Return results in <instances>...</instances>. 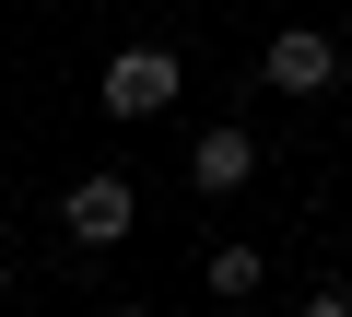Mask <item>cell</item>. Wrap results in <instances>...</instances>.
<instances>
[{
  "label": "cell",
  "mask_w": 352,
  "mask_h": 317,
  "mask_svg": "<svg viewBox=\"0 0 352 317\" xmlns=\"http://www.w3.org/2000/svg\"><path fill=\"white\" fill-rule=\"evenodd\" d=\"M258 282H270V247H247V235L212 247V294H258Z\"/></svg>",
  "instance_id": "5"
},
{
  "label": "cell",
  "mask_w": 352,
  "mask_h": 317,
  "mask_svg": "<svg viewBox=\"0 0 352 317\" xmlns=\"http://www.w3.org/2000/svg\"><path fill=\"white\" fill-rule=\"evenodd\" d=\"M247 177H258V141H247L235 118H223V129H200V153H188V188H200V200H235Z\"/></svg>",
  "instance_id": "3"
},
{
  "label": "cell",
  "mask_w": 352,
  "mask_h": 317,
  "mask_svg": "<svg viewBox=\"0 0 352 317\" xmlns=\"http://www.w3.org/2000/svg\"><path fill=\"white\" fill-rule=\"evenodd\" d=\"M258 83H282V94H329V83H340V47H329L317 24H282L270 59H258Z\"/></svg>",
  "instance_id": "2"
},
{
  "label": "cell",
  "mask_w": 352,
  "mask_h": 317,
  "mask_svg": "<svg viewBox=\"0 0 352 317\" xmlns=\"http://www.w3.org/2000/svg\"><path fill=\"white\" fill-rule=\"evenodd\" d=\"M129 212H141V200H129V177H82V188L59 200V223H71L82 247H118V235H129Z\"/></svg>",
  "instance_id": "4"
},
{
  "label": "cell",
  "mask_w": 352,
  "mask_h": 317,
  "mask_svg": "<svg viewBox=\"0 0 352 317\" xmlns=\"http://www.w3.org/2000/svg\"><path fill=\"white\" fill-rule=\"evenodd\" d=\"M176 83H188V71H176L164 47H129V59L106 71V118H164V106H176Z\"/></svg>",
  "instance_id": "1"
}]
</instances>
